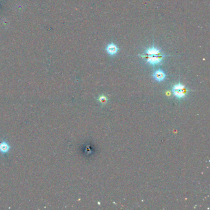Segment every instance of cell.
<instances>
[{
  "mask_svg": "<svg viewBox=\"0 0 210 210\" xmlns=\"http://www.w3.org/2000/svg\"><path fill=\"white\" fill-rule=\"evenodd\" d=\"M142 56L144 57L147 63L155 65L160 64L165 56L159 49L153 46L147 49Z\"/></svg>",
  "mask_w": 210,
  "mask_h": 210,
  "instance_id": "obj_1",
  "label": "cell"
},
{
  "mask_svg": "<svg viewBox=\"0 0 210 210\" xmlns=\"http://www.w3.org/2000/svg\"><path fill=\"white\" fill-rule=\"evenodd\" d=\"M118 51V47L113 43L108 44L106 47V51L110 56L115 55V54L117 53Z\"/></svg>",
  "mask_w": 210,
  "mask_h": 210,
  "instance_id": "obj_4",
  "label": "cell"
},
{
  "mask_svg": "<svg viewBox=\"0 0 210 210\" xmlns=\"http://www.w3.org/2000/svg\"><path fill=\"white\" fill-rule=\"evenodd\" d=\"M173 94L178 98L184 97L187 93V89L183 84L179 83L174 85L172 89Z\"/></svg>",
  "mask_w": 210,
  "mask_h": 210,
  "instance_id": "obj_2",
  "label": "cell"
},
{
  "mask_svg": "<svg viewBox=\"0 0 210 210\" xmlns=\"http://www.w3.org/2000/svg\"><path fill=\"white\" fill-rule=\"evenodd\" d=\"M153 76L155 80H157L158 81H161L163 80H164V79L166 77V75L165 73L162 70H157L154 72Z\"/></svg>",
  "mask_w": 210,
  "mask_h": 210,
  "instance_id": "obj_5",
  "label": "cell"
},
{
  "mask_svg": "<svg viewBox=\"0 0 210 210\" xmlns=\"http://www.w3.org/2000/svg\"><path fill=\"white\" fill-rule=\"evenodd\" d=\"M100 101L101 102H102V103H105V102H106L107 99H106L105 97H104V96H102V97H100Z\"/></svg>",
  "mask_w": 210,
  "mask_h": 210,
  "instance_id": "obj_6",
  "label": "cell"
},
{
  "mask_svg": "<svg viewBox=\"0 0 210 210\" xmlns=\"http://www.w3.org/2000/svg\"><path fill=\"white\" fill-rule=\"evenodd\" d=\"M11 149V145L6 140L3 139L1 141H0V153L3 155H6L9 152Z\"/></svg>",
  "mask_w": 210,
  "mask_h": 210,
  "instance_id": "obj_3",
  "label": "cell"
}]
</instances>
